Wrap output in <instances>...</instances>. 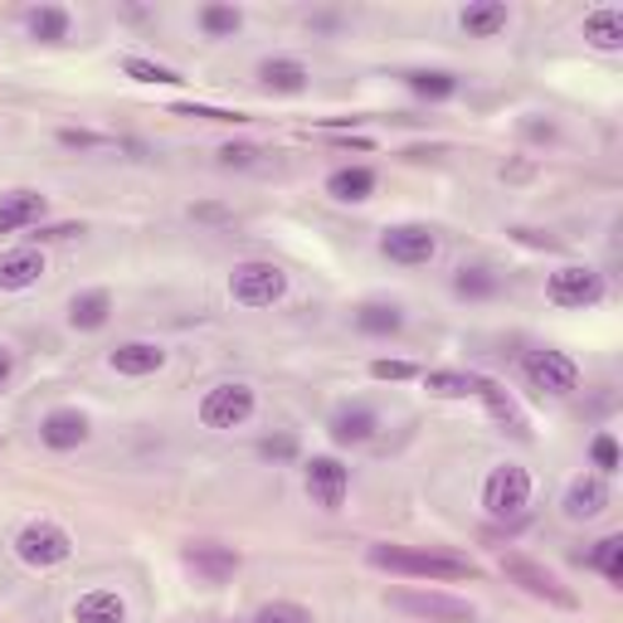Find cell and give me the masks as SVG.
Masks as SVG:
<instances>
[{
  "label": "cell",
  "mask_w": 623,
  "mask_h": 623,
  "mask_svg": "<svg viewBox=\"0 0 623 623\" xmlns=\"http://www.w3.org/2000/svg\"><path fill=\"white\" fill-rule=\"evenodd\" d=\"M370 376H376V380H414L419 366H414V360H390V356H380V360H370Z\"/></svg>",
  "instance_id": "e575fe53"
},
{
  "label": "cell",
  "mask_w": 623,
  "mask_h": 623,
  "mask_svg": "<svg viewBox=\"0 0 623 623\" xmlns=\"http://www.w3.org/2000/svg\"><path fill=\"white\" fill-rule=\"evenodd\" d=\"M10 376H15V351L0 346V385H10Z\"/></svg>",
  "instance_id": "b9f144b4"
},
{
  "label": "cell",
  "mask_w": 623,
  "mask_h": 623,
  "mask_svg": "<svg viewBox=\"0 0 623 623\" xmlns=\"http://www.w3.org/2000/svg\"><path fill=\"white\" fill-rule=\"evenodd\" d=\"M288 292V274L274 264H240L230 274V298H234V308H248V312H258V308H274V302Z\"/></svg>",
  "instance_id": "3957f363"
},
{
  "label": "cell",
  "mask_w": 623,
  "mask_h": 623,
  "mask_svg": "<svg viewBox=\"0 0 623 623\" xmlns=\"http://www.w3.org/2000/svg\"><path fill=\"white\" fill-rule=\"evenodd\" d=\"M258 78H264L268 93H302L308 88V64L302 59H288V54H278V59H264L258 64Z\"/></svg>",
  "instance_id": "603a6c76"
},
{
  "label": "cell",
  "mask_w": 623,
  "mask_h": 623,
  "mask_svg": "<svg viewBox=\"0 0 623 623\" xmlns=\"http://www.w3.org/2000/svg\"><path fill=\"white\" fill-rule=\"evenodd\" d=\"M258 162V146L254 142H230L220 146V166H254Z\"/></svg>",
  "instance_id": "74e56055"
},
{
  "label": "cell",
  "mask_w": 623,
  "mask_h": 623,
  "mask_svg": "<svg viewBox=\"0 0 623 623\" xmlns=\"http://www.w3.org/2000/svg\"><path fill=\"white\" fill-rule=\"evenodd\" d=\"M521 376H526L531 390H541V394H575L580 390V366H575L565 351H550V346L526 351V356H521Z\"/></svg>",
  "instance_id": "277c9868"
},
{
  "label": "cell",
  "mask_w": 623,
  "mask_h": 623,
  "mask_svg": "<svg viewBox=\"0 0 623 623\" xmlns=\"http://www.w3.org/2000/svg\"><path fill=\"white\" fill-rule=\"evenodd\" d=\"M366 560L376 570L390 575H414V580H434V585H458V580H478V565L468 555H448V550H414V546H370Z\"/></svg>",
  "instance_id": "6da1fadb"
},
{
  "label": "cell",
  "mask_w": 623,
  "mask_h": 623,
  "mask_svg": "<svg viewBox=\"0 0 623 623\" xmlns=\"http://www.w3.org/2000/svg\"><path fill=\"white\" fill-rule=\"evenodd\" d=\"M74 623H127V604L118 589H84L74 599Z\"/></svg>",
  "instance_id": "2e32d148"
},
{
  "label": "cell",
  "mask_w": 623,
  "mask_h": 623,
  "mask_svg": "<svg viewBox=\"0 0 623 623\" xmlns=\"http://www.w3.org/2000/svg\"><path fill=\"white\" fill-rule=\"evenodd\" d=\"M254 623H312V614L302 604H288V599H274L254 614Z\"/></svg>",
  "instance_id": "836d02e7"
},
{
  "label": "cell",
  "mask_w": 623,
  "mask_h": 623,
  "mask_svg": "<svg viewBox=\"0 0 623 623\" xmlns=\"http://www.w3.org/2000/svg\"><path fill=\"white\" fill-rule=\"evenodd\" d=\"M44 278V254L40 248H15L0 258V292H25Z\"/></svg>",
  "instance_id": "d6986e66"
},
{
  "label": "cell",
  "mask_w": 623,
  "mask_h": 623,
  "mask_svg": "<svg viewBox=\"0 0 623 623\" xmlns=\"http://www.w3.org/2000/svg\"><path fill=\"white\" fill-rule=\"evenodd\" d=\"M196 220H230L220 205H196Z\"/></svg>",
  "instance_id": "7bdbcfd3"
},
{
  "label": "cell",
  "mask_w": 623,
  "mask_h": 623,
  "mask_svg": "<svg viewBox=\"0 0 623 623\" xmlns=\"http://www.w3.org/2000/svg\"><path fill=\"white\" fill-rule=\"evenodd\" d=\"M472 380L478 376H463V370H429L424 385L434 394H444V400H463V394H472Z\"/></svg>",
  "instance_id": "d6a6232c"
},
{
  "label": "cell",
  "mask_w": 623,
  "mask_h": 623,
  "mask_svg": "<svg viewBox=\"0 0 623 623\" xmlns=\"http://www.w3.org/2000/svg\"><path fill=\"white\" fill-rule=\"evenodd\" d=\"M200 30H205L210 40H230V35H240L244 30V15L234 5H205L200 10Z\"/></svg>",
  "instance_id": "4dcf8cb0"
},
{
  "label": "cell",
  "mask_w": 623,
  "mask_h": 623,
  "mask_svg": "<svg viewBox=\"0 0 623 623\" xmlns=\"http://www.w3.org/2000/svg\"><path fill=\"white\" fill-rule=\"evenodd\" d=\"M44 220V196L40 190H5L0 196V234L30 230V224Z\"/></svg>",
  "instance_id": "ac0fdd59"
},
{
  "label": "cell",
  "mask_w": 623,
  "mask_h": 623,
  "mask_svg": "<svg viewBox=\"0 0 623 623\" xmlns=\"http://www.w3.org/2000/svg\"><path fill=\"white\" fill-rule=\"evenodd\" d=\"M589 565L604 575L609 585H623V536H604L594 550H589Z\"/></svg>",
  "instance_id": "f546056e"
},
{
  "label": "cell",
  "mask_w": 623,
  "mask_h": 623,
  "mask_svg": "<svg viewBox=\"0 0 623 623\" xmlns=\"http://www.w3.org/2000/svg\"><path fill=\"white\" fill-rule=\"evenodd\" d=\"M502 575L512 585L526 589L531 599H546V604H555V609H580V599H575L560 580H555V575L541 560H531V555H502Z\"/></svg>",
  "instance_id": "8992f818"
},
{
  "label": "cell",
  "mask_w": 623,
  "mask_h": 623,
  "mask_svg": "<svg viewBox=\"0 0 623 623\" xmlns=\"http://www.w3.org/2000/svg\"><path fill=\"white\" fill-rule=\"evenodd\" d=\"M40 438H44V448H54V453H69L78 444H88V414L84 410H49L40 419Z\"/></svg>",
  "instance_id": "5bb4252c"
},
{
  "label": "cell",
  "mask_w": 623,
  "mask_h": 623,
  "mask_svg": "<svg viewBox=\"0 0 623 623\" xmlns=\"http://www.w3.org/2000/svg\"><path fill=\"white\" fill-rule=\"evenodd\" d=\"M180 118H210V122H248L244 112H224V108H200V103H176Z\"/></svg>",
  "instance_id": "f35d334b"
},
{
  "label": "cell",
  "mask_w": 623,
  "mask_h": 623,
  "mask_svg": "<svg viewBox=\"0 0 623 623\" xmlns=\"http://www.w3.org/2000/svg\"><path fill=\"white\" fill-rule=\"evenodd\" d=\"M108 366L118 370V376L142 380V376H156V370L166 366V351L156 346V342H122V346L108 356Z\"/></svg>",
  "instance_id": "9a60e30c"
},
{
  "label": "cell",
  "mask_w": 623,
  "mask_h": 623,
  "mask_svg": "<svg viewBox=\"0 0 623 623\" xmlns=\"http://www.w3.org/2000/svg\"><path fill=\"white\" fill-rule=\"evenodd\" d=\"M69 25H74V15L64 5H30L25 10V30H30V40H40V44H64L69 40Z\"/></svg>",
  "instance_id": "cb8c5ba5"
},
{
  "label": "cell",
  "mask_w": 623,
  "mask_h": 623,
  "mask_svg": "<svg viewBox=\"0 0 623 623\" xmlns=\"http://www.w3.org/2000/svg\"><path fill=\"white\" fill-rule=\"evenodd\" d=\"M186 565L205 585H224V580H234V570H240V550L214 546V541H196V546H186Z\"/></svg>",
  "instance_id": "7c38bea8"
},
{
  "label": "cell",
  "mask_w": 623,
  "mask_h": 623,
  "mask_svg": "<svg viewBox=\"0 0 623 623\" xmlns=\"http://www.w3.org/2000/svg\"><path fill=\"white\" fill-rule=\"evenodd\" d=\"M507 20H512V10H507L502 0H472V5L458 15V25L468 40H497L507 30Z\"/></svg>",
  "instance_id": "ffe728a7"
},
{
  "label": "cell",
  "mask_w": 623,
  "mask_h": 623,
  "mask_svg": "<svg viewBox=\"0 0 623 623\" xmlns=\"http://www.w3.org/2000/svg\"><path fill=\"white\" fill-rule=\"evenodd\" d=\"M390 604L404 609V614H414L419 623H472V604H468V599L438 594V589H394Z\"/></svg>",
  "instance_id": "52a82bcc"
},
{
  "label": "cell",
  "mask_w": 623,
  "mask_h": 623,
  "mask_svg": "<svg viewBox=\"0 0 623 623\" xmlns=\"http://www.w3.org/2000/svg\"><path fill=\"white\" fill-rule=\"evenodd\" d=\"M112 316V292L108 288H88L69 302V326L74 332H103Z\"/></svg>",
  "instance_id": "7402d4cb"
},
{
  "label": "cell",
  "mask_w": 623,
  "mask_h": 623,
  "mask_svg": "<svg viewBox=\"0 0 623 623\" xmlns=\"http://www.w3.org/2000/svg\"><path fill=\"white\" fill-rule=\"evenodd\" d=\"M258 453H264V458H274V463H288V458H298V438H292V434H274V438H264V444H258Z\"/></svg>",
  "instance_id": "8d00e7d4"
},
{
  "label": "cell",
  "mask_w": 623,
  "mask_h": 623,
  "mask_svg": "<svg viewBox=\"0 0 623 623\" xmlns=\"http://www.w3.org/2000/svg\"><path fill=\"white\" fill-rule=\"evenodd\" d=\"M526 502H531V472L516 468V463H497V468L487 472V482H482L487 516L512 521V516L526 512Z\"/></svg>",
  "instance_id": "7a4b0ae2"
},
{
  "label": "cell",
  "mask_w": 623,
  "mask_h": 623,
  "mask_svg": "<svg viewBox=\"0 0 623 623\" xmlns=\"http://www.w3.org/2000/svg\"><path fill=\"white\" fill-rule=\"evenodd\" d=\"M326 196L346 200V205H360V200L376 196V171L370 166H342V171L326 176Z\"/></svg>",
  "instance_id": "d4e9b609"
},
{
  "label": "cell",
  "mask_w": 623,
  "mask_h": 623,
  "mask_svg": "<svg viewBox=\"0 0 623 623\" xmlns=\"http://www.w3.org/2000/svg\"><path fill=\"white\" fill-rule=\"evenodd\" d=\"M589 453H594V468L599 472H619V444H614V434H599L594 444H589Z\"/></svg>",
  "instance_id": "d590c367"
},
{
  "label": "cell",
  "mask_w": 623,
  "mask_h": 623,
  "mask_svg": "<svg viewBox=\"0 0 623 623\" xmlns=\"http://www.w3.org/2000/svg\"><path fill=\"white\" fill-rule=\"evenodd\" d=\"M380 254L390 258V264L419 268V264H429V258L438 254V240H434L429 224H390V230L380 234Z\"/></svg>",
  "instance_id": "9c48e42d"
},
{
  "label": "cell",
  "mask_w": 623,
  "mask_h": 623,
  "mask_svg": "<svg viewBox=\"0 0 623 623\" xmlns=\"http://www.w3.org/2000/svg\"><path fill=\"white\" fill-rule=\"evenodd\" d=\"M546 298L555 302V308H594L599 298H604V278L594 274V268H580V264H570V268H560V274H550L546 282Z\"/></svg>",
  "instance_id": "30bf717a"
},
{
  "label": "cell",
  "mask_w": 623,
  "mask_h": 623,
  "mask_svg": "<svg viewBox=\"0 0 623 623\" xmlns=\"http://www.w3.org/2000/svg\"><path fill=\"white\" fill-rule=\"evenodd\" d=\"M122 74L137 78V84H180L176 69H166V64H156V59H142V54H127V59H122Z\"/></svg>",
  "instance_id": "1f68e13d"
},
{
  "label": "cell",
  "mask_w": 623,
  "mask_h": 623,
  "mask_svg": "<svg viewBox=\"0 0 623 623\" xmlns=\"http://www.w3.org/2000/svg\"><path fill=\"white\" fill-rule=\"evenodd\" d=\"M59 142H64V146H78V152H93V146H108V137H98V132H74V127H64V132H59Z\"/></svg>",
  "instance_id": "ab89813d"
},
{
  "label": "cell",
  "mask_w": 623,
  "mask_h": 623,
  "mask_svg": "<svg viewBox=\"0 0 623 623\" xmlns=\"http://www.w3.org/2000/svg\"><path fill=\"white\" fill-rule=\"evenodd\" d=\"M380 429V419L370 404H342V410L332 414V438L336 444H370Z\"/></svg>",
  "instance_id": "44dd1931"
},
{
  "label": "cell",
  "mask_w": 623,
  "mask_h": 623,
  "mask_svg": "<svg viewBox=\"0 0 623 623\" xmlns=\"http://www.w3.org/2000/svg\"><path fill=\"white\" fill-rule=\"evenodd\" d=\"M404 84H410L419 98H429V103H448V98L458 93V78H453L448 69H410L404 74Z\"/></svg>",
  "instance_id": "83f0119b"
},
{
  "label": "cell",
  "mask_w": 623,
  "mask_h": 623,
  "mask_svg": "<svg viewBox=\"0 0 623 623\" xmlns=\"http://www.w3.org/2000/svg\"><path fill=\"white\" fill-rule=\"evenodd\" d=\"M248 414H254V390L240 380L214 385V390H205V400H200V424L205 429H240L248 424Z\"/></svg>",
  "instance_id": "ba28073f"
},
{
  "label": "cell",
  "mask_w": 623,
  "mask_h": 623,
  "mask_svg": "<svg viewBox=\"0 0 623 623\" xmlns=\"http://www.w3.org/2000/svg\"><path fill=\"white\" fill-rule=\"evenodd\" d=\"M472 394H482L487 414H492L497 424H502L512 438H521V444H526V438H531V424H526V414L516 410V400L502 390V385H497V380H487V376H478V380H472Z\"/></svg>",
  "instance_id": "4fadbf2b"
},
{
  "label": "cell",
  "mask_w": 623,
  "mask_h": 623,
  "mask_svg": "<svg viewBox=\"0 0 623 623\" xmlns=\"http://www.w3.org/2000/svg\"><path fill=\"white\" fill-rule=\"evenodd\" d=\"M15 555L30 570H54V565H64L74 555V541H69V531L54 526V521H30L15 536Z\"/></svg>",
  "instance_id": "5b68a950"
},
{
  "label": "cell",
  "mask_w": 623,
  "mask_h": 623,
  "mask_svg": "<svg viewBox=\"0 0 623 623\" xmlns=\"http://www.w3.org/2000/svg\"><path fill=\"white\" fill-rule=\"evenodd\" d=\"M356 326L366 336H400L404 332V312L394 302H360L356 308Z\"/></svg>",
  "instance_id": "4316f807"
},
{
  "label": "cell",
  "mask_w": 623,
  "mask_h": 623,
  "mask_svg": "<svg viewBox=\"0 0 623 623\" xmlns=\"http://www.w3.org/2000/svg\"><path fill=\"white\" fill-rule=\"evenodd\" d=\"M453 292L468 302H482V298H497V274L492 268H458V278H453Z\"/></svg>",
  "instance_id": "f1b7e54d"
},
{
  "label": "cell",
  "mask_w": 623,
  "mask_h": 623,
  "mask_svg": "<svg viewBox=\"0 0 623 623\" xmlns=\"http://www.w3.org/2000/svg\"><path fill=\"white\" fill-rule=\"evenodd\" d=\"M585 40L594 44V49H619V44H623V10L619 5L589 10V15H585Z\"/></svg>",
  "instance_id": "484cf974"
},
{
  "label": "cell",
  "mask_w": 623,
  "mask_h": 623,
  "mask_svg": "<svg viewBox=\"0 0 623 623\" xmlns=\"http://www.w3.org/2000/svg\"><path fill=\"white\" fill-rule=\"evenodd\" d=\"M308 492L322 512H336L351 492V468L332 453H316V458H308Z\"/></svg>",
  "instance_id": "8fae6325"
},
{
  "label": "cell",
  "mask_w": 623,
  "mask_h": 623,
  "mask_svg": "<svg viewBox=\"0 0 623 623\" xmlns=\"http://www.w3.org/2000/svg\"><path fill=\"white\" fill-rule=\"evenodd\" d=\"M560 507H565V516L570 521H594L609 507V482L594 478V472H589V478H575Z\"/></svg>",
  "instance_id": "e0dca14e"
},
{
  "label": "cell",
  "mask_w": 623,
  "mask_h": 623,
  "mask_svg": "<svg viewBox=\"0 0 623 623\" xmlns=\"http://www.w3.org/2000/svg\"><path fill=\"white\" fill-rule=\"evenodd\" d=\"M74 234H84V224H74V220H69V224H44L35 240L44 244V240H74Z\"/></svg>",
  "instance_id": "60d3db41"
}]
</instances>
